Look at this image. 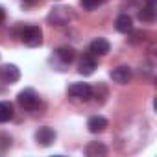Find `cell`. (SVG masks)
Listing matches in <instances>:
<instances>
[{"label":"cell","mask_w":157,"mask_h":157,"mask_svg":"<svg viewBox=\"0 0 157 157\" xmlns=\"http://www.w3.org/2000/svg\"><path fill=\"white\" fill-rule=\"evenodd\" d=\"M21 43L22 44H26L28 48H37V46H41V43H43V30L39 28V26H24L22 30H21Z\"/></svg>","instance_id":"cell-1"},{"label":"cell","mask_w":157,"mask_h":157,"mask_svg":"<svg viewBox=\"0 0 157 157\" xmlns=\"http://www.w3.org/2000/svg\"><path fill=\"white\" fill-rule=\"evenodd\" d=\"M72 17H74V13H72L70 8H67V6H57V8H54V10L48 13L46 21H48V24H52V26H65V24H68V21H70Z\"/></svg>","instance_id":"cell-2"},{"label":"cell","mask_w":157,"mask_h":157,"mask_svg":"<svg viewBox=\"0 0 157 157\" xmlns=\"http://www.w3.org/2000/svg\"><path fill=\"white\" fill-rule=\"evenodd\" d=\"M17 102H19V105H21L22 109H26V111H35V109L39 107V104H41V98H39V94H37L33 89H24V91L19 93Z\"/></svg>","instance_id":"cell-3"},{"label":"cell","mask_w":157,"mask_h":157,"mask_svg":"<svg viewBox=\"0 0 157 157\" xmlns=\"http://www.w3.org/2000/svg\"><path fill=\"white\" fill-rule=\"evenodd\" d=\"M67 94L70 98H74V100L87 102V100L93 98V87L89 83H72V85H68Z\"/></svg>","instance_id":"cell-4"},{"label":"cell","mask_w":157,"mask_h":157,"mask_svg":"<svg viewBox=\"0 0 157 157\" xmlns=\"http://www.w3.org/2000/svg\"><path fill=\"white\" fill-rule=\"evenodd\" d=\"M74 57H76V50L72 46H59L54 50V56H52V59H56L59 63V67L70 65L74 61Z\"/></svg>","instance_id":"cell-5"},{"label":"cell","mask_w":157,"mask_h":157,"mask_svg":"<svg viewBox=\"0 0 157 157\" xmlns=\"http://www.w3.org/2000/svg\"><path fill=\"white\" fill-rule=\"evenodd\" d=\"M0 80H2L4 83L11 85V83H17L21 80V70L17 65H4L2 68H0Z\"/></svg>","instance_id":"cell-6"},{"label":"cell","mask_w":157,"mask_h":157,"mask_svg":"<svg viewBox=\"0 0 157 157\" xmlns=\"http://www.w3.org/2000/svg\"><path fill=\"white\" fill-rule=\"evenodd\" d=\"M109 76H111V80H113L115 83L126 85V83L131 80V68H129L128 65H120V67L113 68V70L109 72Z\"/></svg>","instance_id":"cell-7"},{"label":"cell","mask_w":157,"mask_h":157,"mask_svg":"<svg viewBox=\"0 0 157 157\" xmlns=\"http://www.w3.org/2000/svg\"><path fill=\"white\" fill-rule=\"evenodd\" d=\"M78 70L83 76H91L94 70H96V57L89 52V54H83L82 59H80V65H78Z\"/></svg>","instance_id":"cell-8"},{"label":"cell","mask_w":157,"mask_h":157,"mask_svg":"<svg viewBox=\"0 0 157 157\" xmlns=\"http://www.w3.org/2000/svg\"><path fill=\"white\" fill-rule=\"evenodd\" d=\"M56 131L52 129V128H48V126H44V128H39L37 131H35V140H37V144H41V146H50L54 140H56Z\"/></svg>","instance_id":"cell-9"},{"label":"cell","mask_w":157,"mask_h":157,"mask_svg":"<svg viewBox=\"0 0 157 157\" xmlns=\"http://www.w3.org/2000/svg\"><path fill=\"white\" fill-rule=\"evenodd\" d=\"M109 50H111L109 41H107V39H102V37L94 39V41L91 43V46H89V52H91L94 57H102V56L109 54Z\"/></svg>","instance_id":"cell-10"},{"label":"cell","mask_w":157,"mask_h":157,"mask_svg":"<svg viewBox=\"0 0 157 157\" xmlns=\"http://www.w3.org/2000/svg\"><path fill=\"white\" fill-rule=\"evenodd\" d=\"M87 128H89L91 133H102L107 128V120L104 117H100V115H94V117H91L87 120Z\"/></svg>","instance_id":"cell-11"},{"label":"cell","mask_w":157,"mask_h":157,"mask_svg":"<svg viewBox=\"0 0 157 157\" xmlns=\"http://www.w3.org/2000/svg\"><path fill=\"white\" fill-rule=\"evenodd\" d=\"M115 26H117V30H118L120 33H129V32L133 30V21H131V17H129V15L122 13V15H118V17H117Z\"/></svg>","instance_id":"cell-12"},{"label":"cell","mask_w":157,"mask_h":157,"mask_svg":"<svg viewBox=\"0 0 157 157\" xmlns=\"http://www.w3.org/2000/svg\"><path fill=\"white\" fill-rule=\"evenodd\" d=\"M105 153H107V148L102 142H89L85 146V155H89V157H102Z\"/></svg>","instance_id":"cell-13"},{"label":"cell","mask_w":157,"mask_h":157,"mask_svg":"<svg viewBox=\"0 0 157 157\" xmlns=\"http://www.w3.org/2000/svg\"><path fill=\"white\" fill-rule=\"evenodd\" d=\"M13 118V105L10 102H0V124H6Z\"/></svg>","instance_id":"cell-14"},{"label":"cell","mask_w":157,"mask_h":157,"mask_svg":"<svg viewBox=\"0 0 157 157\" xmlns=\"http://www.w3.org/2000/svg\"><path fill=\"white\" fill-rule=\"evenodd\" d=\"M139 21H142V22H153L155 21V6H146L142 11H139Z\"/></svg>","instance_id":"cell-15"},{"label":"cell","mask_w":157,"mask_h":157,"mask_svg":"<svg viewBox=\"0 0 157 157\" xmlns=\"http://www.w3.org/2000/svg\"><path fill=\"white\" fill-rule=\"evenodd\" d=\"M107 0H80V4H82V8L83 10H87V11H93V10H96V8H100L102 4H105Z\"/></svg>","instance_id":"cell-16"},{"label":"cell","mask_w":157,"mask_h":157,"mask_svg":"<svg viewBox=\"0 0 157 157\" xmlns=\"http://www.w3.org/2000/svg\"><path fill=\"white\" fill-rule=\"evenodd\" d=\"M129 33H131V35H129V39H128V41H129L131 44H139V43H142V41H144V37H146V33H144V32H133V30H131Z\"/></svg>","instance_id":"cell-17"},{"label":"cell","mask_w":157,"mask_h":157,"mask_svg":"<svg viewBox=\"0 0 157 157\" xmlns=\"http://www.w3.org/2000/svg\"><path fill=\"white\" fill-rule=\"evenodd\" d=\"M8 146H11V139H10L8 135H0V148L6 150Z\"/></svg>","instance_id":"cell-18"},{"label":"cell","mask_w":157,"mask_h":157,"mask_svg":"<svg viewBox=\"0 0 157 157\" xmlns=\"http://www.w3.org/2000/svg\"><path fill=\"white\" fill-rule=\"evenodd\" d=\"M39 0H22V6H32V4H37Z\"/></svg>","instance_id":"cell-19"},{"label":"cell","mask_w":157,"mask_h":157,"mask_svg":"<svg viewBox=\"0 0 157 157\" xmlns=\"http://www.w3.org/2000/svg\"><path fill=\"white\" fill-rule=\"evenodd\" d=\"M4 19H6V11L4 8H0V22H4Z\"/></svg>","instance_id":"cell-20"},{"label":"cell","mask_w":157,"mask_h":157,"mask_svg":"<svg viewBox=\"0 0 157 157\" xmlns=\"http://www.w3.org/2000/svg\"><path fill=\"white\" fill-rule=\"evenodd\" d=\"M148 2V6H155V0H146Z\"/></svg>","instance_id":"cell-21"}]
</instances>
